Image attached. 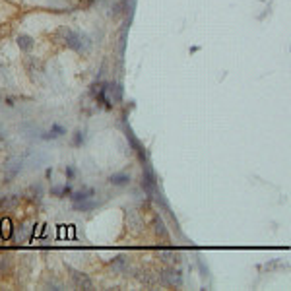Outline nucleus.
<instances>
[{
	"label": "nucleus",
	"instance_id": "nucleus-1",
	"mask_svg": "<svg viewBox=\"0 0 291 291\" xmlns=\"http://www.w3.org/2000/svg\"><path fill=\"white\" fill-rule=\"evenodd\" d=\"M62 37V43L64 45H68L70 49H74V51H78V53H90V49H91V41H90V37L88 35H84V33H78V31H72V29H68V27H60L56 33H55V39H60Z\"/></svg>",
	"mask_w": 291,
	"mask_h": 291
},
{
	"label": "nucleus",
	"instance_id": "nucleus-2",
	"mask_svg": "<svg viewBox=\"0 0 291 291\" xmlns=\"http://www.w3.org/2000/svg\"><path fill=\"white\" fill-rule=\"evenodd\" d=\"M72 286L74 288H82V290H91L93 288L91 280L86 274H80V272H72Z\"/></svg>",
	"mask_w": 291,
	"mask_h": 291
},
{
	"label": "nucleus",
	"instance_id": "nucleus-3",
	"mask_svg": "<svg viewBox=\"0 0 291 291\" xmlns=\"http://www.w3.org/2000/svg\"><path fill=\"white\" fill-rule=\"evenodd\" d=\"M16 43H18V47H19V51H23V53H29V51L33 49V45H35V41H33V37H29V35H18V39H16Z\"/></svg>",
	"mask_w": 291,
	"mask_h": 291
},
{
	"label": "nucleus",
	"instance_id": "nucleus-4",
	"mask_svg": "<svg viewBox=\"0 0 291 291\" xmlns=\"http://www.w3.org/2000/svg\"><path fill=\"white\" fill-rule=\"evenodd\" d=\"M12 233H14L12 219H10V218H4V219L0 221V237L6 241V239H10V237H12Z\"/></svg>",
	"mask_w": 291,
	"mask_h": 291
},
{
	"label": "nucleus",
	"instance_id": "nucleus-5",
	"mask_svg": "<svg viewBox=\"0 0 291 291\" xmlns=\"http://www.w3.org/2000/svg\"><path fill=\"white\" fill-rule=\"evenodd\" d=\"M161 278H163V282H165L167 286H175V284L179 286V284H181V274H179L177 270H167V272H163Z\"/></svg>",
	"mask_w": 291,
	"mask_h": 291
},
{
	"label": "nucleus",
	"instance_id": "nucleus-6",
	"mask_svg": "<svg viewBox=\"0 0 291 291\" xmlns=\"http://www.w3.org/2000/svg\"><path fill=\"white\" fill-rule=\"evenodd\" d=\"M128 181H130V177H128L127 173H119V175H113V177H111V182H113L115 186H123V184H128Z\"/></svg>",
	"mask_w": 291,
	"mask_h": 291
},
{
	"label": "nucleus",
	"instance_id": "nucleus-7",
	"mask_svg": "<svg viewBox=\"0 0 291 291\" xmlns=\"http://www.w3.org/2000/svg\"><path fill=\"white\" fill-rule=\"evenodd\" d=\"M128 219H130V223H132V225H136L134 229H140V225H142V221L138 219V216H136L134 212H128Z\"/></svg>",
	"mask_w": 291,
	"mask_h": 291
},
{
	"label": "nucleus",
	"instance_id": "nucleus-8",
	"mask_svg": "<svg viewBox=\"0 0 291 291\" xmlns=\"http://www.w3.org/2000/svg\"><path fill=\"white\" fill-rule=\"evenodd\" d=\"M70 186H60V188H53V194H68Z\"/></svg>",
	"mask_w": 291,
	"mask_h": 291
},
{
	"label": "nucleus",
	"instance_id": "nucleus-9",
	"mask_svg": "<svg viewBox=\"0 0 291 291\" xmlns=\"http://www.w3.org/2000/svg\"><path fill=\"white\" fill-rule=\"evenodd\" d=\"M155 225H157V227H155V231H157V233H161V235L165 237V229H163V223H161V219H159V221H155Z\"/></svg>",
	"mask_w": 291,
	"mask_h": 291
}]
</instances>
